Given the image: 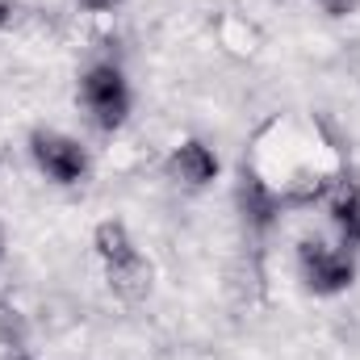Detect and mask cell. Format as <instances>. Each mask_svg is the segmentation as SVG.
I'll return each mask as SVG.
<instances>
[{
    "instance_id": "6da1fadb",
    "label": "cell",
    "mask_w": 360,
    "mask_h": 360,
    "mask_svg": "<svg viewBox=\"0 0 360 360\" xmlns=\"http://www.w3.org/2000/svg\"><path fill=\"white\" fill-rule=\"evenodd\" d=\"M92 248H96V260L105 264V281H109V293L113 297H122L130 306L151 297L155 269L139 252V243H134V235H130V226L122 218H105L92 231Z\"/></svg>"
},
{
    "instance_id": "7a4b0ae2",
    "label": "cell",
    "mask_w": 360,
    "mask_h": 360,
    "mask_svg": "<svg viewBox=\"0 0 360 360\" xmlns=\"http://www.w3.org/2000/svg\"><path fill=\"white\" fill-rule=\"evenodd\" d=\"M76 96H80V109L89 113V122L101 134L122 130L126 117H130V105H134L130 80H126V72L117 63H92L80 76V92Z\"/></svg>"
},
{
    "instance_id": "3957f363",
    "label": "cell",
    "mask_w": 360,
    "mask_h": 360,
    "mask_svg": "<svg viewBox=\"0 0 360 360\" xmlns=\"http://www.w3.org/2000/svg\"><path fill=\"white\" fill-rule=\"evenodd\" d=\"M297 276L310 293L319 297H335L344 289H352L356 281V260L348 248H331L323 239H302L297 243Z\"/></svg>"
},
{
    "instance_id": "277c9868",
    "label": "cell",
    "mask_w": 360,
    "mask_h": 360,
    "mask_svg": "<svg viewBox=\"0 0 360 360\" xmlns=\"http://www.w3.org/2000/svg\"><path fill=\"white\" fill-rule=\"evenodd\" d=\"M30 160L51 184H84L89 180V151L72 139V134H59V130H34L30 134Z\"/></svg>"
},
{
    "instance_id": "5b68a950",
    "label": "cell",
    "mask_w": 360,
    "mask_h": 360,
    "mask_svg": "<svg viewBox=\"0 0 360 360\" xmlns=\"http://www.w3.org/2000/svg\"><path fill=\"white\" fill-rule=\"evenodd\" d=\"M235 205H239V218L252 235H269L272 226L281 222V210H285V197L281 188H272L269 180L260 176L256 168H239V184H235Z\"/></svg>"
},
{
    "instance_id": "8992f818",
    "label": "cell",
    "mask_w": 360,
    "mask_h": 360,
    "mask_svg": "<svg viewBox=\"0 0 360 360\" xmlns=\"http://www.w3.org/2000/svg\"><path fill=\"white\" fill-rule=\"evenodd\" d=\"M168 176L176 180L180 188H210L218 180V155L201 143V139H184L172 147L168 155Z\"/></svg>"
},
{
    "instance_id": "52a82bcc",
    "label": "cell",
    "mask_w": 360,
    "mask_h": 360,
    "mask_svg": "<svg viewBox=\"0 0 360 360\" xmlns=\"http://www.w3.org/2000/svg\"><path fill=\"white\" fill-rule=\"evenodd\" d=\"M327 214L331 226L340 231V248L360 252V184L356 180H340L327 193Z\"/></svg>"
},
{
    "instance_id": "ba28073f",
    "label": "cell",
    "mask_w": 360,
    "mask_h": 360,
    "mask_svg": "<svg viewBox=\"0 0 360 360\" xmlns=\"http://www.w3.org/2000/svg\"><path fill=\"white\" fill-rule=\"evenodd\" d=\"M0 348L4 352L30 348V319L21 314V306L13 297H0Z\"/></svg>"
},
{
    "instance_id": "9c48e42d",
    "label": "cell",
    "mask_w": 360,
    "mask_h": 360,
    "mask_svg": "<svg viewBox=\"0 0 360 360\" xmlns=\"http://www.w3.org/2000/svg\"><path fill=\"white\" fill-rule=\"evenodd\" d=\"M327 17H356L360 13V0H314Z\"/></svg>"
},
{
    "instance_id": "30bf717a",
    "label": "cell",
    "mask_w": 360,
    "mask_h": 360,
    "mask_svg": "<svg viewBox=\"0 0 360 360\" xmlns=\"http://www.w3.org/2000/svg\"><path fill=\"white\" fill-rule=\"evenodd\" d=\"M21 21V0H0V34Z\"/></svg>"
},
{
    "instance_id": "8fae6325",
    "label": "cell",
    "mask_w": 360,
    "mask_h": 360,
    "mask_svg": "<svg viewBox=\"0 0 360 360\" xmlns=\"http://www.w3.org/2000/svg\"><path fill=\"white\" fill-rule=\"evenodd\" d=\"M84 13H113L117 8V0H76Z\"/></svg>"
},
{
    "instance_id": "7c38bea8",
    "label": "cell",
    "mask_w": 360,
    "mask_h": 360,
    "mask_svg": "<svg viewBox=\"0 0 360 360\" xmlns=\"http://www.w3.org/2000/svg\"><path fill=\"white\" fill-rule=\"evenodd\" d=\"M0 360H38V356H34L30 348H17V352H4V356H0Z\"/></svg>"
},
{
    "instance_id": "4fadbf2b",
    "label": "cell",
    "mask_w": 360,
    "mask_h": 360,
    "mask_svg": "<svg viewBox=\"0 0 360 360\" xmlns=\"http://www.w3.org/2000/svg\"><path fill=\"white\" fill-rule=\"evenodd\" d=\"M0 256H4V231H0Z\"/></svg>"
}]
</instances>
